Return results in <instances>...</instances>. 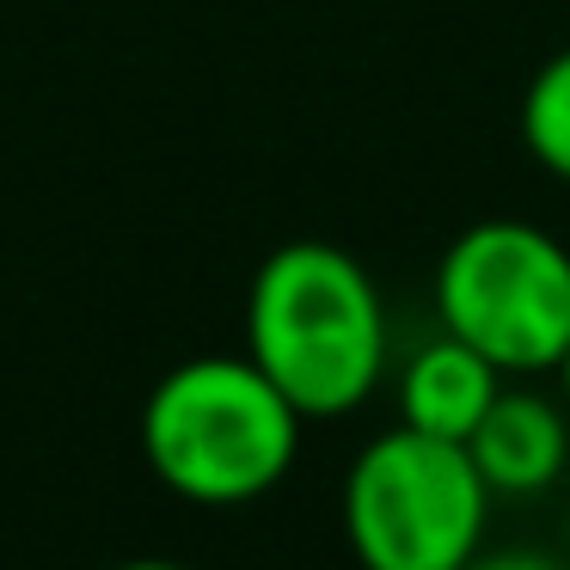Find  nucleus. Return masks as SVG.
<instances>
[{"label":"nucleus","instance_id":"9","mask_svg":"<svg viewBox=\"0 0 570 570\" xmlns=\"http://www.w3.org/2000/svg\"><path fill=\"white\" fill-rule=\"evenodd\" d=\"M111 570H190V564H173V558H129V564H111Z\"/></svg>","mask_w":570,"mask_h":570},{"label":"nucleus","instance_id":"8","mask_svg":"<svg viewBox=\"0 0 570 570\" xmlns=\"http://www.w3.org/2000/svg\"><path fill=\"white\" fill-rule=\"evenodd\" d=\"M466 570H570V564L552 552H479Z\"/></svg>","mask_w":570,"mask_h":570},{"label":"nucleus","instance_id":"2","mask_svg":"<svg viewBox=\"0 0 570 570\" xmlns=\"http://www.w3.org/2000/svg\"><path fill=\"white\" fill-rule=\"evenodd\" d=\"M301 411L252 356H190L141 405V460L173 497L239 509L271 497L301 454Z\"/></svg>","mask_w":570,"mask_h":570},{"label":"nucleus","instance_id":"7","mask_svg":"<svg viewBox=\"0 0 570 570\" xmlns=\"http://www.w3.org/2000/svg\"><path fill=\"white\" fill-rule=\"evenodd\" d=\"M521 141L546 173L570 185V43L533 68L521 92Z\"/></svg>","mask_w":570,"mask_h":570},{"label":"nucleus","instance_id":"4","mask_svg":"<svg viewBox=\"0 0 570 570\" xmlns=\"http://www.w3.org/2000/svg\"><path fill=\"white\" fill-rule=\"evenodd\" d=\"M435 320L503 374H558L570 350V252L533 222H472L435 264Z\"/></svg>","mask_w":570,"mask_h":570},{"label":"nucleus","instance_id":"3","mask_svg":"<svg viewBox=\"0 0 570 570\" xmlns=\"http://www.w3.org/2000/svg\"><path fill=\"white\" fill-rule=\"evenodd\" d=\"M484 521L491 484L466 442L399 423L344 472V540L362 570H466L484 552Z\"/></svg>","mask_w":570,"mask_h":570},{"label":"nucleus","instance_id":"6","mask_svg":"<svg viewBox=\"0 0 570 570\" xmlns=\"http://www.w3.org/2000/svg\"><path fill=\"white\" fill-rule=\"evenodd\" d=\"M503 381L509 374L497 362H484L472 344H460L454 332H435L399 368V423L442 435V442H472V430L497 405Z\"/></svg>","mask_w":570,"mask_h":570},{"label":"nucleus","instance_id":"1","mask_svg":"<svg viewBox=\"0 0 570 570\" xmlns=\"http://www.w3.org/2000/svg\"><path fill=\"white\" fill-rule=\"evenodd\" d=\"M246 356L301 417H350L386 374V301L368 264L332 239H288L246 295Z\"/></svg>","mask_w":570,"mask_h":570},{"label":"nucleus","instance_id":"10","mask_svg":"<svg viewBox=\"0 0 570 570\" xmlns=\"http://www.w3.org/2000/svg\"><path fill=\"white\" fill-rule=\"evenodd\" d=\"M558 386H564V411H570V350H564V362H558Z\"/></svg>","mask_w":570,"mask_h":570},{"label":"nucleus","instance_id":"5","mask_svg":"<svg viewBox=\"0 0 570 570\" xmlns=\"http://www.w3.org/2000/svg\"><path fill=\"white\" fill-rule=\"evenodd\" d=\"M472 466L484 472L491 497H540L570 466V411L533 386H503L497 405L466 442Z\"/></svg>","mask_w":570,"mask_h":570}]
</instances>
